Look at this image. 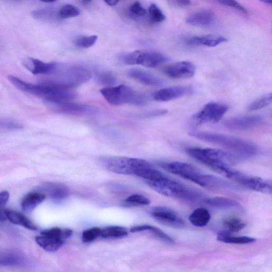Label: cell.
I'll return each instance as SVG.
<instances>
[{"label":"cell","instance_id":"obj_1","mask_svg":"<svg viewBox=\"0 0 272 272\" xmlns=\"http://www.w3.org/2000/svg\"><path fill=\"white\" fill-rule=\"evenodd\" d=\"M188 154L218 174L227 178L236 164L238 157L231 153L214 148H190Z\"/></svg>","mask_w":272,"mask_h":272},{"label":"cell","instance_id":"obj_2","mask_svg":"<svg viewBox=\"0 0 272 272\" xmlns=\"http://www.w3.org/2000/svg\"><path fill=\"white\" fill-rule=\"evenodd\" d=\"M192 137L209 143L218 145L231 151L237 157H250L257 153L253 144L233 136L204 131H192Z\"/></svg>","mask_w":272,"mask_h":272},{"label":"cell","instance_id":"obj_3","mask_svg":"<svg viewBox=\"0 0 272 272\" xmlns=\"http://www.w3.org/2000/svg\"><path fill=\"white\" fill-rule=\"evenodd\" d=\"M163 169L201 186L208 188H221L224 180L212 175L204 174L201 170L189 164L181 162L161 163Z\"/></svg>","mask_w":272,"mask_h":272},{"label":"cell","instance_id":"obj_4","mask_svg":"<svg viewBox=\"0 0 272 272\" xmlns=\"http://www.w3.org/2000/svg\"><path fill=\"white\" fill-rule=\"evenodd\" d=\"M147 182L158 194L173 199L192 201L197 199L200 196L195 191L166 176Z\"/></svg>","mask_w":272,"mask_h":272},{"label":"cell","instance_id":"obj_5","mask_svg":"<svg viewBox=\"0 0 272 272\" xmlns=\"http://www.w3.org/2000/svg\"><path fill=\"white\" fill-rule=\"evenodd\" d=\"M100 92L109 104L115 106L125 104L142 105L148 101L146 95L134 92L126 85L108 86Z\"/></svg>","mask_w":272,"mask_h":272},{"label":"cell","instance_id":"obj_6","mask_svg":"<svg viewBox=\"0 0 272 272\" xmlns=\"http://www.w3.org/2000/svg\"><path fill=\"white\" fill-rule=\"evenodd\" d=\"M52 74L58 77V80L53 81L71 89L88 82L92 77L88 69L78 66L61 68L57 64Z\"/></svg>","mask_w":272,"mask_h":272},{"label":"cell","instance_id":"obj_7","mask_svg":"<svg viewBox=\"0 0 272 272\" xmlns=\"http://www.w3.org/2000/svg\"><path fill=\"white\" fill-rule=\"evenodd\" d=\"M72 234L70 229L53 228L42 231L39 236L36 237L35 241L45 251L55 252L63 246Z\"/></svg>","mask_w":272,"mask_h":272},{"label":"cell","instance_id":"obj_8","mask_svg":"<svg viewBox=\"0 0 272 272\" xmlns=\"http://www.w3.org/2000/svg\"><path fill=\"white\" fill-rule=\"evenodd\" d=\"M106 168L117 174L134 175L139 170L150 165L146 160L126 157H113L105 161Z\"/></svg>","mask_w":272,"mask_h":272},{"label":"cell","instance_id":"obj_9","mask_svg":"<svg viewBox=\"0 0 272 272\" xmlns=\"http://www.w3.org/2000/svg\"><path fill=\"white\" fill-rule=\"evenodd\" d=\"M168 58L161 53L154 51H134L126 55L123 61L127 65H141L153 68L165 63Z\"/></svg>","mask_w":272,"mask_h":272},{"label":"cell","instance_id":"obj_10","mask_svg":"<svg viewBox=\"0 0 272 272\" xmlns=\"http://www.w3.org/2000/svg\"><path fill=\"white\" fill-rule=\"evenodd\" d=\"M229 107L225 104L212 102L206 104L193 117L197 124L213 123L219 121L227 113Z\"/></svg>","mask_w":272,"mask_h":272},{"label":"cell","instance_id":"obj_11","mask_svg":"<svg viewBox=\"0 0 272 272\" xmlns=\"http://www.w3.org/2000/svg\"><path fill=\"white\" fill-rule=\"evenodd\" d=\"M152 216L159 223L170 227L180 229L185 225L182 217L174 210L164 206L153 208L150 212Z\"/></svg>","mask_w":272,"mask_h":272},{"label":"cell","instance_id":"obj_12","mask_svg":"<svg viewBox=\"0 0 272 272\" xmlns=\"http://www.w3.org/2000/svg\"><path fill=\"white\" fill-rule=\"evenodd\" d=\"M233 180L239 183L242 186L255 192L268 195H271L272 192L271 182L270 180L246 176L240 171Z\"/></svg>","mask_w":272,"mask_h":272},{"label":"cell","instance_id":"obj_13","mask_svg":"<svg viewBox=\"0 0 272 272\" xmlns=\"http://www.w3.org/2000/svg\"><path fill=\"white\" fill-rule=\"evenodd\" d=\"M259 116H247L229 119L224 122L225 127L231 130L243 131L254 129L262 122Z\"/></svg>","mask_w":272,"mask_h":272},{"label":"cell","instance_id":"obj_14","mask_svg":"<svg viewBox=\"0 0 272 272\" xmlns=\"http://www.w3.org/2000/svg\"><path fill=\"white\" fill-rule=\"evenodd\" d=\"M195 65L189 61H180L168 66L165 73L171 78L186 79L193 77L195 73Z\"/></svg>","mask_w":272,"mask_h":272},{"label":"cell","instance_id":"obj_15","mask_svg":"<svg viewBox=\"0 0 272 272\" xmlns=\"http://www.w3.org/2000/svg\"><path fill=\"white\" fill-rule=\"evenodd\" d=\"M191 92L187 86H175L160 90L153 95L154 100L158 102H168L182 97Z\"/></svg>","mask_w":272,"mask_h":272},{"label":"cell","instance_id":"obj_16","mask_svg":"<svg viewBox=\"0 0 272 272\" xmlns=\"http://www.w3.org/2000/svg\"><path fill=\"white\" fill-rule=\"evenodd\" d=\"M47 104L53 108L56 112L70 115H81L88 113L90 110L88 105L73 103L71 101H60Z\"/></svg>","mask_w":272,"mask_h":272},{"label":"cell","instance_id":"obj_17","mask_svg":"<svg viewBox=\"0 0 272 272\" xmlns=\"http://www.w3.org/2000/svg\"><path fill=\"white\" fill-rule=\"evenodd\" d=\"M22 63L24 68L35 75H51L57 65L55 63H46L33 58L24 59Z\"/></svg>","mask_w":272,"mask_h":272},{"label":"cell","instance_id":"obj_18","mask_svg":"<svg viewBox=\"0 0 272 272\" xmlns=\"http://www.w3.org/2000/svg\"><path fill=\"white\" fill-rule=\"evenodd\" d=\"M128 74L129 76L134 80L147 86L158 87L164 84L162 79L151 73L140 69H130Z\"/></svg>","mask_w":272,"mask_h":272},{"label":"cell","instance_id":"obj_19","mask_svg":"<svg viewBox=\"0 0 272 272\" xmlns=\"http://www.w3.org/2000/svg\"><path fill=\"white\" fill-rule=\"evenodd\" d=\"M215 19L216 16L212 11L203 10L191 15L187 18L186 22L193 26L208 27L211 26Z\"/></svg>","mask_w":272,"mask_h":272},{"label":"cell","instance_id":"obj_20","mask_svg":"<svg viewBox=\"0 0 272 272\" xmlns=\"http://www.w3.org/2000/svg\"><path fill=\"white\" fill-rule=\"evenodd\" d=\"M26 263V257L20 252L0 251V266H18Z\"/></svg>","mask_w":272,"mask_h":272},{"label":"cell","instance_id":"obj_21","mask_svg":"<svg viewBox=\"0 0 272 272\" xmlns=\"http://www.w3.org/2000/svg\"><path fill=\"white\" fill-rule=\"evenodd\" d=\"M42 193L53 200H63L69 194V191L65 185L56 183H47L40 187Z\"/></svg>","mask_w":272,"mask_h":272},{"label":"cell","instance_id":"obj_22","mask_svg":"<svg viewBox=\"0 0 272 272\" xmlns=\"http://www.w3.org/2000/svg\"><path fill=\"white\" fill-rule=\"evenodd\" d=\"M227 41L224 36L210 34L194 37L188 40V43L192 45L215 47Z\"/></svg>","mask_w":272,"mask_h":272},{"label":"cell","instance_id":"obj_23","mask_svg":"<svg viewBox=\"0 0 272 272\" xmlns=\"http://www.w3.org/2000/svg\"><path fill=\"white\" fill-rule=\"evenodd\" d=\"M5 214L11 223L23 227L29 230L35 231L38 227L25 215L11 209H6Z\"/></svg>","mask_w":272,"mask_h":272},{"label":"cell","instance_id":"obj_24","mask_svg":"<svg viewBox=\"0 0 272 272\" xmlns=\"http://www.w3.org/2000/svg\"><path fill=\"white\" fill-rule=\"evenodd\" d=\"M46 199V195L41 192H32L24 196L21 204L24 211L30 212L38 207Z\"/></svg>","mask_w":272,"mask_h":272},{"label":"cell","instance_id":"obj_25","mask_svg":"<svg viewBox=\"0 0 272 272\" xmlns=\"http://www.w3.org/2000/svg\"><path fill=\"white\" fill-rule=\"evenodd\" d=\"M211 219V215L206 208H197L194 210L189 216L191 223L196 227L202 228L206 226Z\"/></svg>","mask_w":272,"mask_h":272},{"label":"cell","instance_id":"obj_26","mask_svg":"<svg viewBox=\"0 0 272 272\" xmlns=\"http://www.w3.org/2000/svg\"><path fill=\"white\" fill-rule=\"evenodd\" d=\"M219 241L233 244H248L255 242L254 238L247 236H234L232 234L225 230L220 231L217 236Z\"/></svg>","mask_w":272,"mask_h":272},{"label":"cell","instance_id":"obj_27","mask_svg":"<svg viewBox=\"0 0 272 272\" xmlns=\"http://www.w3.org/2000/svg\"><path fill=\"white\" fill-rule=\"evenodd\" d=\"M146 231L152 233L157 238L166 243L172 244L175 242L174 239L169 236L168 235L162 230L150 225L135 226L130 229V232L133 233Z\"/></svg>","mask_w":272,"mask_h":272},{"label":"cell","instance_id":"obj_28","mask_svg":"<svg viewBox=\"0 0 272 272\" xmlns=\"http://www.w3.org/2000/svg\"><path fill=\"white\" fill-rule=\"evenodd\" d=\"M204 203L212 207L221 209L236 208L239 205L237 202L224 197L208 198L204 200Z\"/></svg>","mask_w":272,"mask_h":272},{"label":"cell","instance_id":"obj_29","mask_svg":"<svg viewBox=\"0 0 272 272\" xmlns=\"http://www.w3.org/2000/svg\"><path fill=\"white\" fill-rule=\"evenodd\" d=\"M128 234V229L125 227L111 226L101 229V237L104 238H120L127 236Z\"/></svg>","mask_w":272,"mask_h":272},{"label":"cell","instance_id":"obj_30","mask_svg":"<svg viewBox=\"0 0 272 272\" xmlns=\"http://www.w3.org/2000/svg\"><path fill=\"white\" fill-rule=\"evenodd\" d=\"M224 226L225 231L232 233L242 230L246 227V224L239 218L229 217L224 221Z\"/></svg>","mask_w":272,"mask_h":272},{"label":"cell","instance_id":"obj_31","mask_svg":"<svg viewBox=\"0 0 272 272\" xmlns=\"http://www.w3.org/2000/svg\"><path fill=\"white\" fill-rule=\"evenodd\" d=\"M78 8L72 5H66L62 7L58 12V17L61 19H68L80 15Z\"/></svg>","mask_w":272,"mask_h":272},{"label":"cell","instance_id":"obj_32","mask_svg":"<svg viewBox=\"0 0 272 272\" xmlns=\"http://www.w3.org/2000/svg\"><path fill=\"white\" fill-rule=\"evenodd\" d=\"M272 101V95L271 93L266 94L257 99L249 106V110L254 111L265 108L269 105Z\"/></svg>","mask_w":272,"mask_h":272},{"label":"cell","instance_id":"obj_33","mask_svg":"<svg viewBox=\"0 0 272 272\" xmlns=\"http://www.w3.org/2000/svg\"><path fill=\"white\" fill-rule=\"evenodd\" d=\"M125 204L129 206H145L150 204V201L147 197L138 194L132 195L125 200Z\"/></svg>","mask_w":272,"mask_h":272},{"label":"cell","instance_id":"obj_34","mask_svg":"<svg viewBox=\"0 0 272 272\" xmlns=\"http://www.w3.org/2000/svg\"><path fill=\"white\" fill-rule=\"evenodd\" d=\"M101 229L92 228L84 231L82 234V240L85 243L94 241L97 238L101 237Z\"/></svg>","mask_w":272,"mask_h":272},{"label":"cell","instance_id":"obj_35","mask_svg":"<svg viewBox=\"0 0 272 272\" xmlns=\"http://www.w3.org/2000/svg\"><path fill=\"white\" fill-rule=\"evenodd\" d=\"M32 16L36 19L46 21L52 19L55 15V12L49 9H40L34 10Z\"/></svg>","mask_w":272,"mask_h":272},{"label":"cell","instance_id":"obj_36","mask_svg":"<svg viewBox=\"0 0 272 272\" xmlns=\"http://www.w3.org/2000/svg\"><path fill=\"white\" fill-rule=\"evenodd\" d=\"M96 76L98 81L103 85L110 86L116 82V77L109 71L98 72Z\"/></svg>","mask_w":272,"mask_h":272},{"label":"cell","instance_id":"obj_37","mask_svg":"<svg viewBox=\"0 0 272 272\" xmlns=\"http://www.w3.org/2000/svg\"><path fill=\"white\" fill-rule=\"evenodd\" d=\"M149 15L152 20L156 23L162 22L166 20V16L163 12L155 4H152L149 10Z\"/></svg>","mask_w":272,"mask_h":272},{"label":"cell","instance_id":"obj_38","mask_svg":"<svg viewBox=\"0 0 272 272\" xmlns=\"http://www.w3.org/2000/svg\"><path fill=\"white\" fill-rule=\"evenodd\" d=\"M0 127L8 130H21L23 126L20 122L11 119H0Z\"/></svg>","mask_w":272,"mask_h":272},{"label":"cell","instance_id":"obj_39","mask_svg":"<svg viewBox=\"0 0 272 272\" xmlns=\"http://www.w3.org/2000/svg\"><path fill=\"white\" fill-rule=\"evenodd\" d=\"M97 39L98 37L96 35L83 37V38L76 40V44L79 47L88 48L93 46L96 43Z\"/></svg>","mask_w":272,"mask_h":272},{"label":"cell","instance_id":"obj_40","mask_svg":"<svg viewBox=\"0 0 272 272\" xmlns=\"http://www.w3.org/2000/svg\"><path fill=\"white\" fill-rule=\"evenodd\" d=\"M10 199V193L5 191L0 193V221H4L7 219L5 209Z\"/></svg>","mask_w":272,"mask_h":272},{"label":"cell","instance_id":"obj_41","mask_svg":"<svg viewBox=\"0 0 272 272\" xmlns=\"http://www.w3.org/2000/svg\"><path fill=\"white\" fill-rule=\"evenodd\" d=\"M213 1L221 5L236 9L242 12L243 14H247V10L238 3L236 0H213Z\"/></svg>","mask_w":272,"mask_h":272},{"label":"cell","instance_id":"obj_42","mask_svg":"<svg viewBox=\"0 0 272 272\" xmlns=\"http://www.w3.org/2000/svg\"><path fill=\"white\" fill-rule=\"evenodd\" d=\"M129 10L131 13L138 16H144L146 13V10L139 2L133 4L130 6Z\"/></svg>","mask_w":272,"mask_h":272},{"label":"cell","instance_id":"obj_43","mask_svg":"<svg viewBox=\"0 0 272 272\" xmlns=\"http://www.w3.org/2000/svg\"><path fill=\"white\" fill-rule=\"evenodd\" d=\"M170 3L176 7H185L191 5V0H168Z\"/></svg>","mask_w":272,"mask_h":272},{"label":"cell","instance_id":"obj_44","mask_svg":"<svg viewBox=\"0 0 272 272\" xmlns=\"http://www.w3.org/2000/svg\"><path fill=\"white\" fill-rule=\"evenodd\" d=\"M167 112L168 111L166 110H158L145 114L143 115V117L145 118H151L161 116L167 114Z\"/></svg>","mask_w":272,"mask_h":272},{"label":"cell","instance_id":"obj_45","mask_svg":"<svg viewBox=\"0 0 272 272\" xmlns=\"http://www.w3.org/2000/svg\"><path fill=\"white\" fill-rule=\"evenodd\" d=\"M104 2L110 6H114L117 5L119 0H104Z\"/></svg>","mask_w":272,"mask_h":272},{"label":"cell","instance_id":"obj_46","mask_svg":"<svg viewBox=\"0 0 272 272\" xmlns=\"http://www.w3.org/2000/svg\"><path fill=\"white\" fill-rule=\"evenodd\" d=\"M259 1L267 5H271L272 0H259Z\"/></svg>","mask_w":272,"mask_h":272},{"label":"cell","instance_id":"obj_47","mask_svg":"<svg viewBox=\"0 0 272 272\" xmlns=\"http://www.w3.org/2000/svg\"><path fill=\"white\" fill-rule=\"evenodd\" d=\"M41 2L45 3H52L58 1V0H40Z\"/></svg>","mask_w":272,"mask_h":272},{"label":"cell","instance_id":"obj_48","mask_svg":"<svg viewBox=\"0 0 272 272\" xmlns=\"http://www.w3.org/2000/svg\"><path fill=\"white\" fill-rule=\"evenodd\" d=\"M92 0H84V2H86V3H89L90 2H91Z\"/></svg>","mask_w":272,"mask_h":272}]
</instances>
